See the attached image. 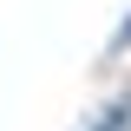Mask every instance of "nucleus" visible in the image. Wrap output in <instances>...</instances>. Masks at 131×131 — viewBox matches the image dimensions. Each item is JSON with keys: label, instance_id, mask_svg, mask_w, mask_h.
<instances>
[{"label": "nucleus", "instance_id": "obj_1", "mask_svg": "<svg viewBox=\"0 0 131 131\" xmlns=\"http://www.w3.org/2000/svg\"><path fill=\"white\" fill-rule=\"evenodd\" d=\"M112 52H131V20H125V33L112 39Z\"/></svg>", "mask_w": 131, "mask_h": 131}]
</instances>
